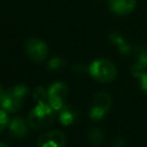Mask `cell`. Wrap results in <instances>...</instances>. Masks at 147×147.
Listing matches in <instances>:
<instances>
[{"label": "cell", "instance_id": "1", "mask_svg": "<svg viewBox=\"0 0 147 147\" xmlns=\"http://www.w3.org/2000/svg\"><path fill=\"white\" fill-rule=\"evenodd\" d=\"M55 110L48 102H37V106L31 109L28 116L29 126L34 130L48 127L55 118Z\"/></svg>", "mask_w": 147, "mask_h": 147}, {"label": "cell", "instance_id": "2", "mask_svg": "<svg viewBox=\"0 0 147 147\" xmlns=\"http://www.w3.org/2000/svg\"><path fill=\"white\" fill-rule=\"evenodd\" d=\"M88 74L99 83H110L117 76L116 65L108 59L94 60L87 68Z\"/></svg>", "mask_w": 147, "mask_h": 147}, {"label": "cell", "instance_id": "3", "mask_svg": "<svg viewBox=\"0 0 147 147\" xmlns=\"http://www.w3.org/2000/svg\"><path fill=\"white\" fill-rule=\"evenodd\" d=\"M29 93V87L25 85H16L7 91L0 101V107L7 113H16L24 106V99Z\"/></svg>", "mask_w": 147, "mask_h": 147}, {"label": "cell", "instance_id": "4", "mask_svg": "<svg viewBox=\"0 0 147 147\" xmlns=\"http://www.w3.org/2000/svg\"><path fill=\"white\" fill-rule=\"evenodd\" d=\"M110 107H111L110 95L105 91L96 92L91 100L90 117L93 121H100L105 117V115L108 113Z\"/></svg>", "mask_w": 147, "mask_h": 147}, {"label": "cell", "instance_id": "5", "mask_svg": "<svg viewBox=\"0 0 147 147\" xmlns=\"http://www.w3.org/2000/svg\"><path fill=\"white\" fill-rule=\"evenodd\" d=\"M48 91V103L55 110L59 111L63 108L64 101L69 95V87L63 82H56L49 86Z\"/></svg>", "mask_w": 147, "mask_h": 147}, {"label": "cell", "instance_id": "6", "mask_svg": "<svg viewBox=\"0 0 147 147\" xmlns=\"http://www.w3.org/2000/svg\"><path fill=\"white\" fill-rule=\"evenodd\" d=\"M26 55L36 62H42L48 54V47L46 42L39 38H30L25 42Z\"/></svg>", "mask_w": 147, "mask_h": 147}, {"label": "cell", "instance_id": "7", "mask_svg": "<svg viewBox=\"0 0 147 147\" xmlns=\"http://www.w3.org/2000/svg\"><path fill=\"white\" fill-rule=\"evenodd\" d=\"M38 147H64L65 136L57 130H52L42 133L37 142Z\"/></svg>", "mask_w": 147, "mask_h": 147}, {"label": "cell", "instance_id": "8", "mask_svg": "<svg viewBox=\"0 0 147 147\" xmlns=\"http://www.w3.org/2000/svg\"><path fill=\"white\" fill-rule=\"evenodd\" d=\"M137 0H108L109 10L118 16H125L133 11Z\"/></svg>", "mask_w": 147, "mask_h": 147}, {"label": "cell", "instance_id": "9", "mask_svg": "<svg viewBox=\"0 0 147 147\" xmlns=\"http://www.w3.org/2000/svg\"><path fill=\"white\" fill-rule=\"evenodd\" d=\"M28 124L23 117H14L8 125L10 134L17 139H23L28 134Z\"/></svg>", "mask_w": 147, "mask_h": 147}, {"label": "cell", "instance_id": "10", "mask_svg": "<svg viewBox=\"0 0 147 147\" xmlns=\"http://www.w3.org/2000/svg\"><path fill=\"white\" fill-rule=\"evenodd\" d=\"M78 118V111L76 108L69 105H64L61 110H59V119L62 125H70Z\"/></svg>", "mask_w": 147, "mask_h": 147}, {"label": "cell", "instance_id": "11", "mask_svg": "<svg viewBox=\"0 0 147 147\" xmlns=\"http://www.w3.org/2000/svg\"><path fill=\"white\" fill-rule=\"evenodd\" d=\"M109 40L117 46V49L121 54L123 55H127L132 52V48H131V45L118 33V32H111L109 34Z\"/></svg>", "mask_w": 147, "mask_h": 147}, {"label": "cell", "instance_id": "12", "mask_svg": "<svg viewBox=\"0 0 147 147\" xmlns=\"http://www.w3.org/2000/svg\"><path fill=\"white\" fill-rule=\"evenodd\" d=\"M132 53L134 56V63L133 64L147 69V48L145 46L138 45L132 49Z\"/></svg>", "mask_w": 147, "mask_h": 147}, {"label": "cell", "instance_id": "13", "mask_svg": "<svg viewBox=\"0 0 147 147\" xmlns=\"http://www.w3.org/2000/svg\"><path fill=\"white\" fill-rule=\"evenodd\" d=\"M105 139V133L100 127H92L87 133V140L91 145L98 147L102 144Z\"/></svg>", "mask_w": 147, "mask_h": 147}, {"label": "cell", "instance_id": "14", "mask_svg": "<svg viewBox=\"0 0 147 147\" xmlns=\"http://www.w3.org/2000/svg\"><path fill=\"white\" fill-rule=\"evenodd\" d=\"M33 99L37 102H48V91L42 86H37L33 90Z\"/></svg>", "mask_w": 147, "mask_h": 147}, {"label": "cell", "instance_id": "15", "mask_svg": "<svg viewBox=\"0 0 147 147\" xmlns=\"http://www.w3.org/2000/svg\"><path fill=\"white\" fill-rule=\"evenodd\" d=\"M9 125V118H8V114L5 109H0V133Z\"/></svg>", "mask_w": 147, "mask_h": 147}, {"label": "cell", "instance_id": "16", "mask_svg": "<svg viewBox=\"0 0 147 147\" xmlns=\"http://www.w3.org/2000/svg\"><path fill=\"white\" fill-rule=\"evenodd\" d=\"M47 65H48L49 69H59L63 65V61L60 57H53V59L49 60Z\"/></svg>", "mask_w": 147, "mask_h": 147}, {"label": "cell", "instance_id": "17", "mask_svg": "<svg viewBox=\"0 0 147 147\" xmlns=\"http://www.w3.org/2000/svg\"><path fill=\"white\" fill-rule=\"evenodd\" d=\"M124 146H125V140L121 137H116L108 144L107 147H124Z\"/></svg>", "mask_w": 147, "mask_h": 147}, {"label": "cell", "instance_id": "18", "mask_svg": "<svg viewBox=\"0 0 147 147\" xmlns=\"http://www.w3.org/2000/svg\"><path fill=\"white\" fill-rule=\"evenodd\" d=\"M138 78L140 79V87H141V90L147 94V69Z\"/></svg>", "mask_w": 147, "mask_h": 147}, {"label": "cell", "instance_id": "19", "mask_svg": "<svg viewBox=\"0 0 147 147\" xmlns=\"http://www.w3.org/2000/svg\"><path fill=\"white\" fill-rule=\"evenodd\" d=\"M71 70H72V72H75L76 75H80V74H83L86 69H85L84 65H82V64H75V65L71 68Z\"/></svg>", "mask_w": 147, "mask_h": 147}, {"label": "cell", "instance_id": "20", "mask_svg": "<svg viewBox=\"0 0 147 147\" xmlns=\"http://www.w3.org/2000/svg\"><path fill=\"white\" fill-rule=\"evenodd\" d=\"M3 94H5V90H3L2 86L0 85V101H1V99H2V96H3Z\"/></svg>", "mask_w": 147, "mask_h": 147}, {"label": "cell", "instance_id": "21", "mask_svg": "<svg viewBox=\"0 0 147 147\" xmlns=\"http://www.w3.org/2000/svg\"><path fill=\"white\" fill-rule=\"evenodd\" d=\"M0 147H9L6 142H2V141H0Z\"/></svg>", "mask_w": 147, "mask_h": 147}]
</instances>
